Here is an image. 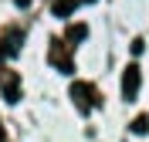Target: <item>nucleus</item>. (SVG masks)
Segmentation results:
<instances>
[{"mask_svg":"<svg viewBox=\"0 0 149 142\" xmlns=\"http://www.w3.org/2000/svg\"><path fill=\"white\" fill-rule=\"evenodd\" d=\"M139 85H142V75H139V64H129L125 68V75H122V95L136 102V95H139Z\"/></svg>","mask_w":149,"mask_h":142,"instance_id":"f03ea898","label":"nucleus"},{"mask_svg":"<svg viewBox=\"0 0 149 142\" xmlns=\"http://www.w3.org/2000/svg\"><path fill=\"white\" fill-rule=\"evenodd\" d=\"M74 7H78V0H54V17H68V14H74Z\"/></svg>","mask_w":149,"mask_h":142,"instance_id":"39448f33","label":"nucleus"},{"mask_svg":"<svg viewBox=\"0 0 149 142\" xmlns=\"http://www.w3.org/2000/svg\"><path fill=\"white\" fill-rule=\"evenodd\" d=\"M17 3H20V7H27V3H31V0H17Z\"/></svg>","mask_w":149,"mask_h":142,"instance_id":"1a4fd4ad","label":"nucleus"},{"mask_svg":"<svg viewBox=\"0 0 149 142\" xmlns=\"http://www.w3.org/2000/svg\"><path fill=\"white\" fill-rule=\"evenodd\" d=\"M0 142H7V135H3V125H0Z\"/></svg>","mask_w":149,"mask_h":142,"instance_id":"6e6552de","label":"nucleus"},{"mask_svg":"<svg viewBox=\"0 0 149 142\" xmlns=\"http://www.w3.org/2000/svg\"><path fill=\"white\" fill-rule=\"evenodd\" d=\"M132 132H136V135H146L149 132V118H146V115H139V118L132 122Z\"/></svg>","mask_w":149,"mask_h":142,"instance_id":"423d86ee","label":"nucleus"},{"mask_svg":"<svg viewBox=\"0 0 149 142\" xmlns=\"http://www.w3.org/2000/svg\"><path fill=\"white\" fill-rule=\"evenodd\" d=\"M0 57H3V47H0Z\"/></svg>","mask_w":149,"mask_h":142,"instance_id":"9d476101","label":"nucleus"},{"mask_svg":"<svg viewBox=\"0 0 149 142\" xmlns=\"http://www.w3.org/2000/svg\"><path fill=\"white\" fill-rule=\"evenodd\" d=\"M71 98H74V105H78L81 112H92L95 105H98V98H95V88L88 85V81H74V85H71Z\"/></svg>","mask_w":149,"mask_h":142,"instance_id":"f257e3e1","label":"nucleus"},{"mask_svg":"<svg viewBox=\"0 0 149 142\" xmlns=\"http://www.w3.org/2000/svg\"><path fill=\"white\" fill-rule=\"evenodd\" d=\"M51 61H54L65 75H71V61L65 57V51H61V41H54V47H51Z\"/></svg>","mask_w":149,"mask_h":142,"instance_id":"20e7f679","label":"nucleus"},{"mask_svg":"<svg viewBox=\"0 0 149 142\" xmlns=\"http://www.w3.org/2000/svg\"><path fill=\"white\" fill-rule=\"evenodd\" d=\"M3 98H7V102H17V98H20V78L17 75L3 78Z\"/></svg>","mask_w":149,"mask_h":142,"instance_id":"7ed1b4c3","label":"nucleus"},{"mask_svg":"<svg viewBox=\"0 0 149 142\" xmlns=\"http://www.w3.org/2000/svg\"><path fill=\"white\" fill-rule=\"evenodd\" d=\"M85 34H88V27H85V24H78V27H71V30H68V37H71V41H81Z\"/></svg>","mask_w":149,"mask_h":142,"instance_id":"0eeeda50","label":"nucleus"}]
</instances>
